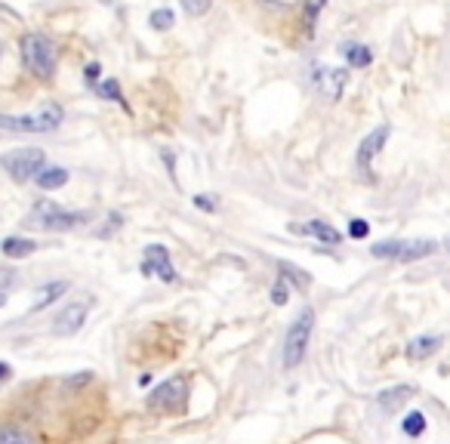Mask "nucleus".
Here are the masks:
<instances>
[{
  "label": "nucleus",
  "instance_id": "nucleus-1",
  "mask_svg": "<svg viewBox=\"0 0 450 444\" xmlns=\"http://www.w3.org/2000/svg\"><path fill=\"white\" fill-rule=\"evenodd\" d=\"M19 46H22V59H25L31 74H37V77H53L56 74L59 50L46 34H25Z\"/></svg>",
  "mask_w": 450,
  "mask_h": 444
},
{
  "label": "nucleus",
  "instance_id": "nucleus-2",
  "mask_svg": "<svg viewBox=\"0 0 450 444\" xmlns=\"http://www.w3.org/2000/svg\"><path fill=\"white\" fill-rule=\"evenodd\" d=\"M62 118H65L62 105H43L34 114H22V118L0 114V130H6V133H50L62 123Z\"/></svg>",
  "mask_w": 450,
  "mask_h": 444
},
{
  "label": "nucleus",
  "instance_id": "nucleus-3",
  "mask_svg": "<svg viewBox=\"0 0 450 444\" xmlns=\"http://www.w3.org/2000/svg\"><path fill=\"white\" fill-rule=\"evenodd\" d=\"M312 327H315V309H302L299 318L290 324L287 330V339H284V368L293 370L302 364V358L308 352V339H312Z\"/></svg>",
  "mask_w": 450,
  "mask_h": 444
},
{
  "label": "nucleus",
  "instance_id": "nucleus-4",
  "mask_svg": "<svg viewBox=\"0 0 450 444\" xmlns=\"http://www.w3.org/2000/svg\"><path fill=\"white\" fill-rule=\"evenodd\" d=\"M87 220H90L87 213H71V210H62L59 204H53V201H37L28 216V225L46 229V231H71Z\"/></svg>",
  "mask_w": 450,
  "mask_h": 444
},
{
  "label": "nucleus",
  "instance_id": "nucleus-5",
  "mask_svg": "<svg viewBox=\"0 0 450 444\" xmlns=\"http://www.w3.org/2000/svg\"><path fill=\"white\" fill-rule=\"evenodd\" d=\"M438 250L435 241H379L370 247L376 260H395V262H416Z\"/></svg>",
  "mask_w": 450,
  "mask_h": 444
},
{
  "label": "nucleus",
  "instance_id": "nucleus-6",
  "mask_svg": "<svg viewBox=\"0 0 450 444\" xmlns=\"http://www.w3.org/2000/svg\"><path fill=\"white\" fill-rule=\"evenodd\" d=\"M0 167H4L15 182H28V179H37V173L46 167V154L41 152V148H34V145L15 148V152L0 158Z\"/></svg>",
  "mask_w": 450,
  "mask_h": 444
},
{
  "label": "nucleus",
  "instance_id": "nucleus-7",
  "mask_svg": "<svg viewBox=\"0 0 450 444\" xmlns=\"http://www.w3.org/2000/svg\"><path fill=\"white\" fill-rule=\"evenodd\" d=\"M185 395H189V383H185L182 377H173V379H167V383H161V386L149 395V410L170 414V410L182 408Z\"/></svg>",
  "mask_w": 450,
  "mask_h": 444
},
{
  "label": "nucleus",
  "instance_id": "nucleus-8",
  "mask_svg": "<svg viewBox=\"0 0 450 444\" xmlns=\"http://www.w3.org/2000/svg\"><path fill=\"white\" fill-rule=\"evenodd\" d=\"M90 309H93L90 296L74 300L71 306H65L56 315V321H53V333H56V337H74V333H81V327L87 324V318H90Z\"/></svg>",
  "mask_w": 450,
  "mask_h": 444
},
{
  "label": "nucleus",
  "instance_id": "nucleus-9",
  "mask_svg": "<svg viewBox=\"0 0 450 444\" xmlns=\"http://www.w3.org/2000/svg\"><path fill=\"white\" fill-rule=\"evenodd\" d=\"M139 271H142L145 278L158 275L161 281H167V284L176 281V269H173V262H170V253L161 244H149V247H145V256H142V266H139Z\"/></svg>",
  "mask_w": 450,
  "mask_h": 444
},
{
  "label": "nucleus",
  "instance_id": "nucleus-10",
  "mask_svg": "<svg viewBox=\"0 0 450 444\" xmlns=\"http://www.w3.org/2000/svg\"><path fill=\"white\" fill-rule=\"evenodd\" d=\"M318 93H321L324 99H330V102H336L339 96H343L346 83H348V72L346 68H327V65H318L315 74H312Z\"/></svg>",
  "mask_w": 450,
  "mask_h": 444
},
{
  "label": "nucleus",
  "instance_id": "nucleus-11",
  "mask_svg": "<svg viewBox=\"0 0 450 444\" xmlns=\"http://www.w3.org/2000/svg\"><path fill=\"white\" fill-rule=\"evenodd\" d=\"M389 133H392V127L389 123H383V127H376L374 133H367L364 136V142H361V148H358V170L364 176H370V163H374V158L379 152H383V145H386V139H389Z\"/></svg>",
  "mask_w": 450,
  "mask_h": 444
},
{
  "label": "nucleus",
  "instance_id": "nucleus-12",
  "mask_svg": "<svg viewBox=\"0 0 450 444\" xmlns=\"http://www.w3.org/2000/svg\"><path fill=\"white\" fill-rule=\"evenodd\" d=\"M290 231H296V235H308V238H318V241H324V244H339V241H343V235H339L333 225L321 222V220H308L306 225H290Z\"/></svg>",
  "mask_w": 450,
  "mask_h": 444
},
{
  "label": "nucleus",
  "instance_id": "nucleus-13",
  "mask_svg": "<svg viewBox=\"0 0 450 444\" xmlns=\"http://www.w3.org/2000/svg\"><path fill=\"white\" fill-rule=\"evenodd\" d=\"M441 346H444V337H435V333H432V337H416L407 346V358L410 361H425V358H432Z\"/></svg>",
  "mask_w": 450,
  "mask_h": 444
},
{
  "label": "nucleus",
  "instance_id": "nucleus-14",
  "mask_svg": "<svg viewBox=\"0 0 450 444\" xmlns=\"http://www.w3.org/2000/svg\"><path fill=\"white\" fill-rule=\"evenodd\" d=\"M410 395H414V389H410V386L386 389V392H379V408H383L386 414H395V410H398L401 404H407V401H410Z\"/></svg>",
  "mask_w": 450,
  "mask_h": 444
},
{
  "label": "nucleus",
  "instance_id": "nucleus-15",
  "mask_svg": "<svg viewBox=\"0 0 450 444\" xmlns=\"http://www.w3.org/2000/svg\"><path fill=\"white\" fill-rule=\"evenodd\" d=\"M68 293V281H53V284H46L41 287V290L34 293V302H31V309L34 311H41L46 306H53V302L59 300V296H65Z\"/></svg>",
  "mask_w": 450,
  "mask_h": 444
},
{
  "label": "nucleus",
  "instance_id": "nucleus-16",
  "mask_svg": "<svg viewBox=\"0 0 450 444\" xmlns=\"http://www.w3.org/2000/svg\"><path fill=\"white\" fill-rule=\"evenodd\" d=\"M37 185H41L43 191H53V189H62V185L68 182V170L65 167H43L41 173L34 179Z\"/></svg>",
  "mask_w": 450,
  "mask_h": 444
},
{
  "label": "nucleus",
  "instance_id": "nucleus-17",
  "mask_svg": "<svg viewBox=\"0 0 450 444\" xmlns=\"http://www.w3.org/2000/svg\"><path fill=\"white\" fill-rule=\"evenodd\" d=\"M0 250H4V256H10V260H22V256H31L37 250L34 241L28 238H6L4 244H0Z\"/></svg>",
  "mask_w": 450,
  "mask_h": 444
},
{
  "label": "nucleus",
  "instance_id": "nucleus-18",
  "mask_svg": "<svg viewBox=\"0 0 450 444\" xmlns=\"http://www.w3.org/2000/svg\"><path fill=\"white\" fill-rule=\"evenodd\" d=\"M343 53H346V62L352 68H367L370 62H374V53H370L364 43H348Z\"/></svg>",
  "mask_w": 450,
  "mask_h": 444
},
{
  "label": "nucleus",
  "instance_id": "nucleus-19",
  "mask_svg": "<svg viewBox=\"0 0 450 444\" xmlns=\"http://www.w3.org/2000/svg\"><path fill=\"white\" fill-rule=\"evenodd\" d=\"M401 432L407 435V438H420L425 432V414L423 410H410V414L401 419Z\"/></svg>",
  "mask_w": 450,
  "mask_h": 444
},
{
  "label": "nucleus",
  "instance_id": "nucleus-20",
  "mask_svg": "<svg viewBox=\"0 0 450 444\" xmlns=\"http://www.w3.org/2000/svg\"><path fill=\"white\" fill-rule=\"evenodd\" d=\"M324 6H327V0H306V13H302V19H306V31H308V34L315 31V22H318V15H321Z\"/></svg>",
  "mask_w": 450,
  "mask_h": 444
},
{
  "label": "nucleus",
  "instance_id": "nucleus-21",
  "mask_svg": "<svg viewBox=\"0 0 450 444\" xmlns=\"http://www.w3.org/2000/svg\"><path fill=\"white\" fill-rule=\"evenodd\" d=\"M151 28L154 31H167V28H173V22H176V15H173V10H167V6H161V10H154L151 13Z\"/></svg>",
  "mask_w": 450,
  "mask_h": 444
},
{
  "label": "nucleus",
  "instance_id": "nucleus-22",
  "mask_svg": "<svg viewBox=\"0 0 450 444\" xmlns=\"http://www.w3.org/2000/svg\"><path fill=\"white\" fill-rule=\"evenodd\" d=\"M0 444H34V438H31V435H25L22 429L4 426V429H0Z\"/></svg>",
  "mask_w": 450,
  "mask_h": 444
},
{
  "label": "nucleus",
  "instance_id": "nucleus-23",
  "mask_svg": "<svg viewBox=\"0 0 450 444\" xmlns=\"http://www.w3.org/2000/svg\"><path fill=\"white\" fill-rule=\"evenodd\" d=\"M281 278L284 281H293L296 287H308V275H302V269H293L287 262H281Z\"/></svg>",
  "mask_w": 450,
  "mask_h": 444
},
{
  "label": "nucleus",
  "instance_id": "nucleus-24",
  "mask_svg": "<svg viewBox=\"0 0 450 444\" xmlns=\"http://www.w3.org/2000/svg\"><path fill=\"white\" fill-rule=\"evenodd\" d=\"M287 300H290V287H287L284 278H278L275 287H271V302H275V306H284Z\"/></svg>",
  "mask_w": 450,
  "mask_h": 444
},
{
  "label": "nucleus",
  "instance_id": "nucleus-25",
  "mask_svg": "<svg viewBox=\"0 0 450 444\" xmlns=\"http://www.w3.org/2000/svg\"><path fill=\"white\" fill-rule=\"evenodd\" d=\"M99 93H102L105 99H111V102H123V93H121V83H118V81L99 83Z\"/></svg>",
  "mask_w": 450,
  "mask_h": 444
},
{
  "label": "nucleus",
  "instance_id": "nucleus-26",
  "mask_svg": "<svg viewBox=\"0 0 450 444\" xmlns=\"http://www.w3.org/2000/svg\"><path fill=\"white\" fill-rule=\"evenodd\" d=\"M213 6V0H182V10L189 15H204Z\"/></svg>",
  "mask_w": 450,
  "mask_h": 444
},
{
  "label": "nucleus",
  "instance_id": "nucleus-27",
  "mask_svg": "<svg viewBox=\"0 0 450 444\" xmlns=\"http://www.w3.org/2000/svg\"><path fill=\"white\" fill-rule=\"evenodd\" d=\"M348 235H352L355 241H364L370 235V225H367V220H352L348 222Z\"/></svg>",
  "mask_w": 450,
  "mask_h": 444
},
{
  "label": "nucleus",
  "instance_id": "nucleus-28",
  "mask_svg": "<svg viewBox=\"0 0 450 444\" xmlns=\"http://www.w3.org/2000/svg\"><path fill=\"white\" fill-rule=\"evenodd\" d=\"M121 225H123V220H121L118 213H111V216H108V225H102V229H99L96 235H99V238H108V235H111L114 229H121Z\"/></svg>",
  "mask_w": 450,
  "mask_h": 444
},
{
  "label": "nucleus",
  "instance_id": "nucleus-29",
  "mask_svg": "<svg viewBox=\"0 0 450 444\" xmlns=\"http://www.w3.org/2000/svg\"><path fill=\"white\" fill-rule=\"evenodd\" d=\"M99 74H102V68H99V62H90L87 68H83V77H87L90 87H96L99 83Z\"/></svg>",
  "mask_w": 450,
  "mask_h": 444
},
{
  "label": "nucleus",
  "instance_id": "nucleus-30",
  "mask_svg": "<svg viewBox=\"0 0 450 444\" xmlns=\"http://www.w3.org/2000/svg\"><path fill=\"white\" fill-rule=\"evenodd\" d=\"M195 207L207 210V213H213V210H216V201H213V194H195Z\"/></svg>",
  "mask_w": 450,
  "mask_h": 444
},
{
  "label": "nucleus",
  "instance_id": "nucleus-31",
  "mask_svg": "<svg viewBox=\"0 0 450 444\" xmlns=\"http://www.w3.org/2000/svg\"><path fill=\"white\" fill-rule=\"evenodd\" d=\"M13 281H15V271L13 269H0V293H4L6 287H13Z\"/></svg>",
  "mask_w": 450,
  "mask_h": 444
},
{
  "label": "nucleus",
  "instance_id": "nucleus-32",
  "mask_svg": "<svg viewBox=\"0 0 450 444\" xmlns=\"http://www.w3.org/2000/svg\"><path fill=\"white\" fill-rule=\"evenodd\" d=\"M161 158H164L167 170H170V176H173V182H176V154H173V152H167V148H164V154H161Z\"/></svg>",
  "mask_w": 450,
  "mask_h": 444
},
{
  "label": "nucleus",
  "instance_id": "nucleus-33",
  "mask_svg": "<svg viewBox=\"0 0 450 444\" xmlns=\"http://www.w3.org/2000/svg\"><path fill=\"white\" fill-rule=\"evenodd\" d=\"M90 379H93V373H81V377L68 379V386H83V383H90Z\"/></svg>",
  "mask_w": 450,
  "mask_h": 444
},
{
  "label": "nucleus",
  "instance_id": "nucleus-34",
  "mask_svg": "<svg viewBox=\"0 0 450 444\" xmlns=\"http://www.w3.org/2000/svg\"><path fill=\"white\" fill-rule=\"evenodd\" d=\"M13 377V368L6 361H0V383H4V379H10Z\"/></svg>",
  "mask_w": 450,
  "mask_h": 444
},
{
  "label": "nucleus",
  "instance_id": "nucleus-35",
  "mask_svg": "<svg viewBox=\"0 0 450 444\" xmlns=\"http://www.w3.org/2000/svg\"><path fill=\"white\" fill-rule=\"evenodd\" d=\"M271 4H278V6H290L293 0H271Z\"/></svg>",
  "mask_w": 450,
  "mask_h": 444
},
{
  "label": "nucleus",
  "instance_id": "nucleus-36",
  "mask_svg": "<svg viewBox=\"0 0 450 444\" xmlns=\"http://www.w3.org/2000/svg\"><path fill=\"white\" fill-rule=\"evenodd\" d=\"M4 306H6V296H4V293H0V309H4Z\"/></svg>",
  "mask_w": 450,
  "mask_h": 444
},
{
  "label": "nucleus",
  "instance_id": "nucleus-37",
  "mask_svg": "<svg viewBox=\"0 0 450 444\" xmlns=\"http://www.w3.org/2000/svg\"><path fill=\"white\" fill-rule=\"evenodd\" d=\"M444 247H447V250H450V238H447V241H444Z\"/></svg>",
  "mask_w": 450,
  "mask_h": 444
}]
</instances>
